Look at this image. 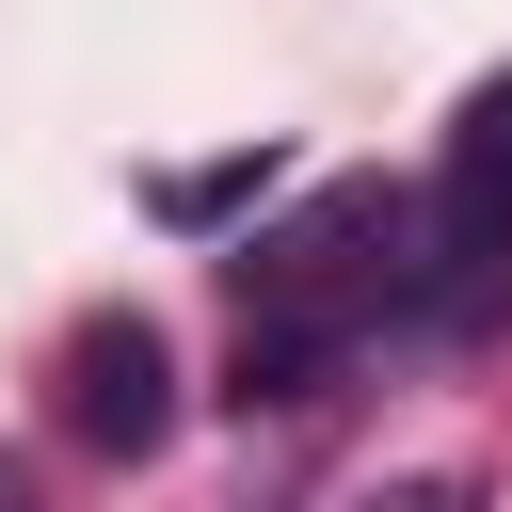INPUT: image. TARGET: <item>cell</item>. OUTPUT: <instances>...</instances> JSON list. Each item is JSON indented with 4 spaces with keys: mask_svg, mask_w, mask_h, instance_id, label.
<instances>
[{
    "mask_svg": "<svg viewBox=\"0 0 512 512\" xmlns=\"http://www.w3.org/2000/svg\"><path fill=\"white\" fill-rule=\"evenodd\" d=\"M48 416H64L80 464H144V448L176 432V352H160V320H144V304H96V320L48 352Z\"/></svg>",
    "mask_w": 512,
    "mask_h": 512,
    "instance_id": "1",
    "label": "cell"
},
{
    "mask_svg": "<svg viewBox=\"0 0 512 512\" xmlns=\"http://www.w3.org/2000/svg\"><path fill=\"white\" fill-rule=\"evenodd\" d=\"M272 176H288L272 144H256V160H208V176H160V224H224V208H256Z\"/></svg>",
    "mask_w": 512,
    "mask_h": 512,
    "instance_id": "2",
    "label": "cell"
}]
</instances>
